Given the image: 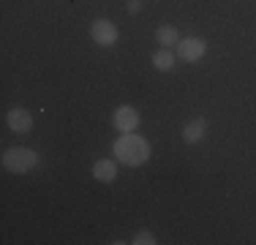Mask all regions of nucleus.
Returning a JSON list of instances; mask_svg holds the SVG:
<instances>
[{"instance_id":"2","label":"nucleus","mask_w":256,"mask_h":245,"mask_svg":"<svg viewBox=\"0 0 256 245\" xmlns=\"http://www.w3.org/2000/svg\"><path fill=\"white\" fill-rule=\"evenodd\" d=\"M38 166V152H33L30 147H8L3 152V169L11 174H25Z\"/></svg>"},{"instance_id":"3","label":"nucleus","mask_w":256,"mask_h":245,"mask_svg":"<svg viewBox=\"0 0 256 245\" xmlns=\"http://www.w3.org/2000/svg\"><path fill=\"white\" fill-rule=\"evenodd\" d=\"M204 52H207L204 38H196V36H188V38H182L178 44V58L186 60V63H196V60H202Z\"/></svg>"},{"instance_id":"5","label":"nucleus","mask_w":256,"mask_h":245,"mask_svg":"<svg viewBox=\"0 0 256 245\" xmlns=\"http://www.w3.org/2000/svg\"><path fill=\"white\" fill-rule=\"evenodd\" d=\"M139 112L134 106H118L114 109V118H112V122H114V128H118L120 134H134L139 128Z\"/></svg>"},{"instance_id":"12","label":"nucleus","mask_w":256,"mask_h":245,"mask_svg":"<svg viewBox=\"0 0 256 245\" xmlns=\"http://www.w3.org/2000/svg\"><path fill=\"white\" fill-rule=\"evenodd\" d=\"M128 11H131V14H139V11H142V0H131V3H128Z\"/></svg>"},{"instance_id":"7","label":"nucleus","mask_w":256,"mask_h":245,"mask_svg":"<svg viewBox=\"0 0 256 245\" xmlns=\"http://www.w3.org/2000/svg\"><path fill=\"white\" fill-rule=\"evenodd\" d=\"M204 134H207V120L204 118H194V120H188L186 126H182V142L196 144V142L204 139Z\"/></svg>"},{"instance_id":"11","label":"nucleus","mask_w":256,"mask_h":245,"mask_svg":"<svg viewBox=\"0 0 256 245\" xmlns=\"http://www.w3.org/2000/svg\"><path fill=\"white\" fill-rule=\"evenodd\" d=\"M131 242H134V245H156L158 240H156L153 232L142 229V232H136V234H134V240H131Z\"/></svg>"},{"instance_id":"9","label":"nucleus","mask_w":256,"mask_h":245,"mask_svg":"<svg viewBox=\"0 0 256 245\" xmlns=\"http://www.w3.org/2000/svg\"><path fill=\"white\" fill-rule=\"evenodd\" d=\"M156 41H158L161 46H166V49L178 46V44H180L178 28H172V24H164V28H158V30H156Z\"/></svg>"},{"instance_id":"6","label":"nucleus","mask_w":256,"mask_h":245,"mask_svg":"<svg viewBox=\"0 0 256 245\" xmlns=\"http://www.w3.org/2000/svg\"><path fill=\"white\" fill-rule=\"evenodd\" d=\"M6 122H8V128L14 134H30V131H33V114H30L28 109H22V106L8 109Z\"/></svg>"},{"instance_id":"4","label":"nucleus","mask_w":256,"mask_h":245,"mask_svg":"<svg viewBox=\"0 0 256 245\" xmlns=\"http://www.w3.org/2000/svg\"><path fill=\"white\" fill-rule=\"evenodd\" d=\"M90 36H93V41L96 44H101V46H112V44H118V24L114 22H109V20H96L93 24H90Z\"/></svg>"},{"instance_id":"10","label":"nucleus","mask_w":256,"mask_h":245,"mask_svg":"<svg viewBox=\"0 0 256 245\" xmlns=\"http://www.w3.org/2000/svg\"><path fill=\"white\" fill-rule=\"evenodd\" d=\"M153 66H156L158 71H172V68H174V54H172V49L161 46L158 52H153Z\"/></svg>"},{"instance_id":"1","label":"nucleus","mask_w":256,"mask_h":245,"mask_svg":"<svg viewBox=\"0 0 256 245\" xmlns=\"http://www.w3.org/2000/svg\"><path fill=\"white\" fill-rule=\"evenodd\" d=\"M150 150H153L150 142L144 136H139V134H123V136L112 144L114 158H118L120 164H126V166H142V164H148Z\"/></svg>"},{"instance_id":"8","label":"nucleus","mask_w":256,"mask_h":245,"mask_svg":"<svg viewBox=\"0 0 256 245\" xmlns=\"http://www.w3.org/2000/svg\"><path fill=\"white\" fill-rule=\"evenodd\" d=\"M93 177L98 182H112L114 177H118V164H114L112 158H98V161L93 164Z\"/></svg>"}]
</instances>
